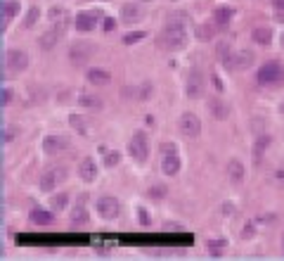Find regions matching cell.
<instances>
[{
  "instance_id": "6da1fadb",
  "label": "cell",
  "mask_w": 284,
  "mask_h": 261,
  "mask_svg": "<svg viewBox=\"0 0 284 261\" xmlns=\"http://www.w3.org/2000/svg\"><path fill=\"white\" fill-rule=\"evenodd\" d=\"M159 45L168 53L182 50L187 45V15L185 12H176L168 17L163 31L159 34Z\"/></svg>"
},
{
  "instance_id": "7a4b0ae2",
  "label": "cell",
  "mask_w": 284,
  "mask_h": 261,
  "mask_svg": "<svg viewBox=\"0 0 284 261\" xmlns=\"http://www.w3.org/2000/svg\"><path fill=\"white\" fill-rule=\"evenodd\" d=\"M161 152H163V159H161V171L166 173V176H176L178 171H180V157L176 154V145L171 143H163L161 145Z\"/></svg>"
},
{
  "instance_id": "3957f363",
  "label": "cell",
  "mask_w": 284,
  "mask_h": 261,
  "mask_svg": "<svg viewBox=\"0 0 284 261\" xmlns=\"http://www.w3.org/2000/svg\"><path fill=\"white\" fill-rule=\"evenodd\" d=\"M178 126H180V133H182L185 138H199V133H201V121H199V116L192 112L182 114L180 121H178Z\"/></svg>"
},
{
  "instance_id": "277c9868",
  "label": "cell",
  "mask_w": 284,
  "mask_h": 261,
  "mask_svg": "<svg viewBox=\"0 0 284 261\" xmlns=\"http://www.w3.org/2000/svg\"><path fill=\"white\" fill-rule=\"evenodd\" d=\"M128 152L135 157V162H144L147 159V154H149V148H147V135L142 133V130H138L133 138H130V143H128Z\"/></svg>"
},
{
  "instance_id": "5b68a950",
  "label": "cell",
  "mask_w": 284,
  "mask_h": 261,
  "mask_svg": "<svg viewBox=\"0 0 284 261\" xmlns=\"http://www.w3.org/2000/svg\"><path fill=\"white\" fill-rule=\"evenodd\" d=\"M5 67H7V72L19 74V72H24V69L29 67V55H26L24 50H7V55H5Z\"/></svg>"
},
{
  "instance_id": "8992f818",
  "label": "cell",
  "mask_w": 284,
  "mask_h": 261,
  "mask_svg": "<svg viewBox=\"0 0 284 261\" xmlns=\"http://www.w3.org/2000/svg\"><path fill=\"white\" fill-rule=\"evenodd\" d=\"M69 145H71L69 135H62V133H50V135H45V140H43V152H45V154H57V152L67 149Z\"/></svg>"
},
{
  "instance_id": "52a82bcc",
  "label": "cell",
  "mask_w": 284,
  "mask_h": 261,
  "mask_svg": "<svg viewBox=\"0 0 284 261\" xmlns=\"http://www.w3.org/2000/svg\"><path fill=\"white\" fill-rule=\"evenodd\" d=\"M284 78V69L280 64H275V62H270L266 67H261V72H258V81L263 83V86H272V83H280Z\"/></svg>"
},
{
  "instance_id": "ba28073f",
  "label": "cell",
  "mask_w": 284,
  "mask_h": 261,
  "mask_svg": "<svg viewBox=\"0 0 284 261\" xmlns=\"http://www.w3.org/2000/svg\"><path fill=\"white\" fill-rule=\"evenodd\" d=\"M204 88H206V81H204L201 72H199V69H195L192 74L187 76V83H185V93H187V97L196 100V97H201V95H204Z\"/></svg>"
},
{
  "instance_id": "9c48e42d",
  "label": "cell",
  "mask_w": 284,
  "mask_h": 261,
  "mask_svg": "<svg viewBox=\"0 0 284 261\" xmlns=\"http://www.w3.org/2000/svg\"><path fill=\"white\" fill-rule=\"evenodd\" d=\"M92 55V45L90 43H76V45H71L69 50V59L71 64H76V67H81V64H86Z\"/></svg>"
},
{
  "instance_id": "30bf717a",
  "label": "cell",
  "mask_w": 284,
  "mask_h": 261,
  "mask_svg": "<svg viewBox=\"0 0 284 261\" xmlns=\"http://www.w3.org/2000/svg\"><path fill=\"white\" fill-rule=\"evenodd\" d=\"M59 181H64V171H62V168H50V171H45V173L40 176V183H38V186H40L43 192H53Z\"/></svg>"
},
{
  "instance_id": "8fae6325",
  "label": "cell",
  "mask_w": 284,
  "mask_h": 261,
  "mask_svg": "<svg viewBox=\"0 0 284 261\" xmlns=\"http://www.w3.org/2000/svg\"><path fill=\"white\" fill-rule=\"evenodd\" d=\"M97 211H100L102 219L111 221V219L119 216V202H116L114 197H100V200H97Z\"/></svg>"
},
{
  "instance_id": "7c38bea8",
  "label": "cell",
  "mask_w": 284,
  "mask_h": 261,
  "mask_svg": "<svg viewBox=\"0 0 284 261\" xmlns=\"http://www.w3.org/2000/svg\"><path fill=\"white\" fill-rule=\"evenodd\" d=\"M209 112H211L213 119L225 121V119L230 116V107H228V102H223L220 97H211V100H209Z\"/></svg>"
},
{
  "instance_id": "4fadbf2b",
  "label": "cell",
  "mask_w": 284,
  "mask_h": 261,
  "mask_svg": "<svg viewBox=\"0 0 284 261\" xmlns=\"http://www.w3.org/2000/svg\"><path fill=\"white\" fill-rule=\"evenodd\" d=\"M97 19H100V12H81V15H76V29L78 31H92L97 26Z\"/></svg>"
},
{
  "instance_id": "5bb4252c",
  "label": "cell",
  "mask_w": 284,
  "mask_h": 261,
  "mask_svg": "<svg viewBox=\"0 0 284 261\" xmlns=\"http://www.w3.org/2000/svg\"><path fill=\"white\" fill-rule=\"evenodd\" d=\"M140 19H142V7L138 2H125L121 7V21L133 24V21H140Z\"/></svg>"
},
{
  "instance_id": "9a60e30c",
  "label": "cell",
  "mask_w": 284,
  "mask_h": 261,
  "mask_svg": "<svg viewBox=\"0 0 284 261\" xmlns=\"http://www.w3.org/2000/svg\"><path fill=\"white\" fill-rule=\"evenodd\" d=\"M78 173H81V178H83L86 183H92V181L97 178V167H95V159L86 157V159L81 162V167H78Z\"/></svg>"
},
{
  "instance_id": "2e32d148",
  "label": "cell",
  "mask_w": 284,
  "mask_h": 261,
  "mask_svg": "<svg viewBox=\"0 0 284 261\" xmlns=\"http://www.w3.org/2000/svg\"><path fill=\"white\" fill-rule=\"evenodd\" d=\"M253 64V53L251 50H239L237 55L232 57V69H239V72H244Z\"/></svg>"
},
{
  "instance_id": "e0dca14e",
  "label": "cell",
  "mask_w": 284,
  "mask_h": 261,
  "mask_svg": "<svg viewBox=\"0 0 284 261\" xmlns=\"http://www.w3.org/2000/svg\"><path fill=\"white\" fill-rule=\"evenodd\" d=\"M228 176H230V181L234 186L244 183V164L239 159H230L228 162Z\"/></svg>"
},
{
  "instance_id": "ac0fdd59",
  "label": "cell",
  "mask_w": 284,
  "mask_h": 261,
  "mask_svg": "<svg viewBox=\"0 0 284 261\" xmlns=\"http://www.w3.org/2000/svg\"><path fill=\"white\" fill-rule=\"evenodd\" d=\"M59 38H62V29H50V31H45L43 36H40V48L43 50H50V48H54L57 43H59Z\"/></svg>"
},
{
  "instance_id": "d6986e66",
  "label": "cell",
  "mask_w": 284,
  "mask_h": 261,
  "mask_svg": "<svg viewBox=\"0 0 284 261\" xmlns=\"http://www.w3.org/2000/svg\"><path fill=\"white\" fill-rule=\"evenodd\" d=\"M31 221H34L36 225H50L53 224V214H50L48 209L36 206V209H31Z\"/></svg>"
},
{
  "instance_id": "ffe728a7",
  "label": "cell",
  "mask_w": 284,
  "mask_h": 261,
  "mask_svg": "<svg viewBox=\"0 0 284 261\" xmlns=\"http://www.w3.org/2000/svg\"><path fill=\"white\" fill-rule=\"evenodd\" d=\"M218 57H220V64H223V67H230L232 69V50H230V43H228V40H220V43H218Z\"/></svg>"
},
{
  "instance_id": "44dd1931",
  "label": "cell",
  "mask_w": 284,
  "mask_h": 261,
  "mask_svg": "<svg viewBox=\"0 0 284 261\" xmlns=\"http://www.w3.org/2000/svg\"><path fill=\"white\" fill-rule=\"evenodd\" d=\"M19 10V0H2V21H5V26L10 24V19L17 15Z\"/></svg>"
},
{
  "instance_id": "7402d4cb",
  "label": "cell",
  "mask_w": 284,
  "mask_h": 261,
  "mask_svg": "<svg viewBox=\"0 0 284 261\" xmlns=\"http://www.w3.org/2000/svg\"><path fill=\"white\" fill-rule=\"evenodd\" d=\"M109 78H111V76L106 74L105 69H90L88 72V81L90 83H95V86H106Z\"/></svg>"
},
{
  "instance_id": "603a6c76",
  "label": "cell",
  "mask_w": 284,
  "mask_h": 261,
  "mask_svg": "<svg viewBox=\"0 0 284 261\" xmlns=\"http://www.w3.org/2000/svg\"><path fill=\"white\" fill-rule=\"evenodd\" d=\"M253 40L258 43V45H267L270 43V38H272V31L266 29V26H258V29H253Z\"/></svg>"
},
{
  "instance_id": "cb8c5ba5",
  "label": "cell",
  "mask_w": 284,
  "mask_h": 261,
  "mask_svg": "<svg viewBox=\"0 0 284 261\" xmlns=\"http://www.w3.org/2000/svg\"><path fill=\"white\" fill-rule=\"evenodd\" d=\"M69 124H71V129L76 130L78 135H83V138H88V126H86V121L81 119V116H69Z\"/></svg>"
},
{
  "instance_id": "d4e9b609",
  "label": "cell",
  "mask_w": 284,
  "mask_h": 261,
  "mask_svg": "<svg viewBox=\"0 0 284 261\" xmlns=\"http://www.w3.org/2000/svg\"><path fill=\"white\" fill-rule=\"evenodd\" d=\"M71 224H76V225L88 224V211H86L83 206H76V209L71 211Z\"/></svg>"
},
{
  "instance_id": "484cf974",
  "label": "cell",
  "mask_w": 284,
  "mask_h": 261,
  "mask_svg": "<svg viewBox=\"0 0 284 261\" xmlns=\"http://www.w3.org/2000/svg\"><path fill=\"white\" fill-rule=\"evenodd\" d=\"M78 102H81L83 107H88V110H100V107H102L100 97H95V95H81Z\"/></svg>"
},
{
  "instance_id": "4316f807",
  "label": "cell",
  "mask_w": 284,
  "mask_h": 261,
  "mask_svg": "<svg viewBox=\"0 0 284 261\" xmlns=\"http://www.w3.org/2000/svg\"><path fill=\"white\" fill-rule=\"evenodd\" d=\"M267 145H270V135H261L258 143H256V148H253V159H256V162H261V152H263Z\"/></svg>"
},
{
  "instance_id": "83f0119b",
  "label": "cell",
  "mask_w": 284,
  "mask_h": 261,
  "mask_svg": "<svg viewBox=\"0 0 284 261\" xmlns=\"http://www.w3.org/2000/svg\"><path fill=\"white\" fill-rule=\"evenodd\" d=\"M230 17H232L230 7H220V10H215V21H218V24H228Z\"/></svg>"
},
{
  "instance_id": "f1b7e54d",
  "label": "cell",
  "mask_w": 284,
  "mask_h": 261,
  "mask_svg": "<svg viewBox=\"0 0 284 261\" xmlns=\"http://www.w3.org/2000/svg\"><path fill=\"white\" fill-rule=\"evenodd\" d=\"M152 83H142L140 88H138V100H149L152 97Z\"/></svg>"
},
{
  "instance_id": "f546056e",
  "label": "cell",
  "mask_w": 284,
  "mask_h": 261,
  "mask_svg": "<svg viewBox=\"0 0 284 261\" xmlns=\"http://www.w3.org/2000/svg\"><path fill=\"white\" fill-rule=\"evenodd\" d=\"M50 206H53L54 211H62V209L67 206V195H57V197H53V200H50Z\"/></svg>"
},
{
  "instance_id": "4dcf8cb0",
  "label": "cell",
  "mask_w": 284,
  "mask_h": 261,
  "mask_svg": "<svg viewBox=\"0 0 284 261\" xmlns=\"http://www.w3.org/2000/svg\"><path fill=\"white\" fill-rule=\"evenodd\" d=\"M213 34H215V29H213V26H206V24L196 29V36L201 38V40H209V38H211Z\"/></svg>"
},
{
  "instance_id": "1f68e13d",
  "label": "cell",
  "mask_w": 284,
  "mask_h": 261,
  "mask_svg": "<svg viewBox=\"0 0 284 261\" xmlns=\"http://www.w3.org/2000/svg\"><path fill=\"white\" fill-rule=\"evenodd\" d=\"M144 36H147L144 31H133V34H125V36H124V43H125V45H133V43H138V40H140V38H144Z\"/></svg>"
},
{
  "instance_id": "d6a6232c",
  "label": "cell",
  "mask_w": 284,
  "mask_h": 261,
  "mask_svg": "<svg viewBox=\"0 0 284 261\" xmlns=\"http://www.w3.org/2000/svg\"><path fill=\"white\" fill-rule=\"evenodd\" d=\"M225 244H228L225 240H206V247L211 249L213 254H220V249H223Z\"/></svg>"
},
{
  "instance_id": "836d02e7",
  "label": "cell",
  "mask_w": 284,
  "mask_h": 261,
  "mask_svg": "<svg viewBox=\"0 0 284 261\" xmlns=\"http://www.w3.org/2000/svg\"><path fill=\"white\" fill-rule=\"evenodd\" d=\"M119 159H121V154H119L116 149H114V152H106L105 164H106V167H109V168H111V167H116V164H119Z\"/></svg>"
},
{
  "instance_id": "e575fe53",
  "label": "cell",
  "mask_w": 284,
  "mask_h": 261,
  "mask_svg": "<svg viewBox=\"0 0 284 261\" xmlns=\"http://www.w3.org/2000/svg\"><path fill=\"white\" fill-rule=\"evenodd\" d=\"M38 15H40V12H38V7H31V10H29V15H26V19H24V26H34L36 19H38Z\"/></svg>"
},
{
  "instance_id": "d590c367",
  "label": "cell",
  "mask_w": 284,
  "mask_h": 261,
  "mask_svg": "<svg viewBox=\"0 0 284 261\" xmlns=\"http://www.w3.org/2000/svg\"><path fill=\"white\" fill-rule=\"evenodd\" d=\"M166 195V187L163 186H152L149 187V197H157V200H161Z\"/></svg>"
},
{
  "instance_id": "8d00e7d4",
  "label": "cell",
  "mask_w": 284,
  "mask_h": 261,
  "mask_svg": "<svg viewBox=\"0 0 284 261\" xmlns=\"http://www.w3.org/2000/svg\"><path fill=\"white\" fill-rule=\"evenodd\" d=\"M15 133H17V130L12 129V126H7V129H5V143H12V140H15Z\"/></svg>"
},
{
  "instance_id": "74e56055",
  "label": "cell",
  "mask_w": 284,
  "mask_h": 261,
  "mask_svg": "<svg viewBox=\"0 0 284 261\" xmlns=\"http://www.w3.org/2000/svg\"><path fill=\"white\" fill-rule=\"evenodd\" d=\"M10 102H12V91L5 88V91H2V105H10Z\"/></svg>"
},
{
  "instance_id": "f35d334b",
  "label": "cell",
  "mask_w": 284,
  "mask_h": 261,
  "mask_svg": "<svg viewBox=\"0 0 284 261\" xmlns=\"http://www.w3.org/2000/svg\"><path fill=\"white\" fill-rule=\"evenodd\" d=\"M114 26H116V21H114V19H105V29L106 31H111Z\"/></svg>"
},
{
  "instance_id": "ab89813d",
  "label": "cell",
  "mask_w": 284,
  "mask_h": 261,
  "mask_svg": "<svg viewBox=\"0 0 284 261\" xmlns=\"http://www.w3.org/2000/svg\"><path fill=\"white\" fill-rule=\"evenodd\" d=\"M232 211H234V206L232 205H223V214H225V216H230Z\"/></svg>"
},
{
  "instance_id": "60d3db41",
  "label": "cell",
  "mask_w": 284,
  "mask_h": 261,
  "mask_svg": "<svg viewBox=\"0 0 284 261\" xmlns=\"http://www.w3.org/2000/svg\"><path fill=\"white\" fill-rule=\"evenodd\" d=\"M272 5H275V10H280V12L284 10V0H272Z\"/></svg>"
},
{
  "instance_id": "b9f144b4",
  "label": "cell",
  "mask_w": 284,
  "mask_h": 261,
  "mask_svg": "<svg viewBox=\"0 0 284 261\" xmlns=\"http://www.w3.org/2000/svg\"><path fill=\"white\" fill-rule=\"evenodd\" d=\"M242 235H244V238H251V235H253V225H247V228H244V233H242Z\"/></svg>"
},
{
  "instance_id": "7bdbcfd3",
  "label": "cell",
  "mask_w": 284,
  "mask_h": 261,
  "mask_svg": "<svg viewBox=\"0 0 284 261\" xmlns=\"http://www.w3.org/2000/svg\"><path fill=\"white\" fill-rule=\"evenodd\" d=\"M282 254H284V238H282Z\"/></svg>"
},
{
  "instance_id": "ee69618b",
  "label": "cell",
  "mask_w": 284,
  "mask_h": 261,
  "mask_svg": "<svg viewBox=\"0 0 284 261\" xmlns=\"http://www.w3.org/2000/svg\"><path fill=\"white\" fill-rule=\"evenodd\" d=\"M282 48H284V34H282Z\"/></svg>"
}]
</instances>
